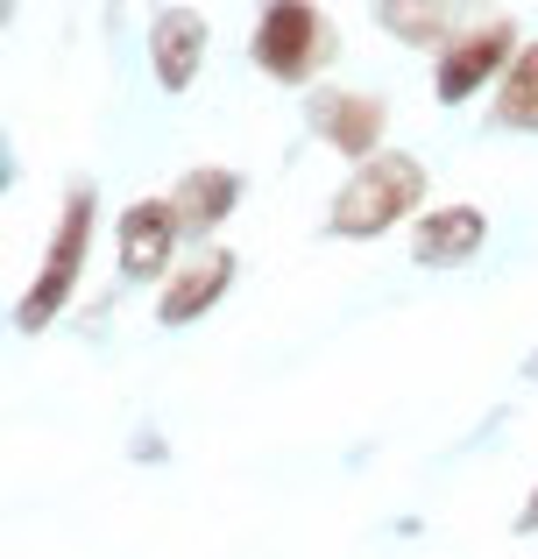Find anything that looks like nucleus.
<instances>
[{
    "label": "nucleus",
    "mask_w": 538,
    "mask_h": 559,
    "mask_svg": "<svg viewBox=\"0 0 538 559\" xmlns=\"http://www.w3.org/2000/svg\"><path fill=\"white\" fill-rule=\"evenodd\" d=\"M227 276H235V255H206V262H192V270H184L178 284L164 290V305H156V312H164V326H184V319H199V312H206V305L227 290Z\"/></svg>",
    "instance_id": "obj_10"
},
{
    "label": "nucleus",
    "mask_w": 538,
    "mask_h": 559,
    "mask_svg": "<svg viewBox=\"0 0 538 559\" xmlns=\"http://www.w3.org/2000/svg\"><path fill=\"white\" fill-rule=\"evenodd\" d=\"M517 532H538V496H531V510H525V518H517Z\"/></svg>",
    "instance_id": "obj_13"
},
{
    "label": "nucleus",
    "mask_w": 538,
    "mask_h": 559,
    "mask_svg": "<svg viewBox=\"0 0 538 559\" xmlns=\"http://www.w3.org/2000/svg\"><path fill=\"white\" fill-rule=\"evenodd\" d=\"M503 121L511 128H538V43L517 50L511 64V85H503Z\"/></svg>",
    "instance_id": "obj_12"
},
{
    "label": "nucleus",
    "mask_w": 538,
    "mask_h": 559,
    "mask_svg": "<svg viewBox=\"0 0 538 559\" xmlns=\"http://www.w3.org/2000/svg\"><path fill=\"white\" fill-rule=\"evenodd\" d=\"M85 219H93V199H71V213H64V227H57V241H50V262H43V276H36V290L22 298V333H36L43 319L57 312V305L71 298V284H79V255H85Z\"/></svg>",
    "instance_id": "obj_3"
},
{
    "label": "nucleus",
    "mask_w": 538,
    "mask_h": 559,
    "mask_svg": "<svg viewBox=\"0 0 538 559\" xmlns=\"http://www.w3.org/2000/svg\"><path fill=\"white\" fill-rule=\"evenodd\" d=\"M235 199H241L235 170H192V178L170 191V213H178V227L206 234V227H220V219H227V205H235Z\"/></svg>",
    "instance_id": "obj_9"
},
{
    "label": "nucleus",
    "mask_w": 538,
    "mask_h": 559,
    "mask_svg": "<svg viewBox=\"0 0 538 559\" xmlns=\"http://www.w3.org/2000/svg\"><path fill=\"white\" fill-rule=\"evenodd\" d=\"M454 14H461V0H383V22L411 43H440L454 28Z\"/></svg>",
    "instance_id": "obj_11"
},
{
    "label": "nucleus",
    "mask_w": 538,
    "mask_h": 559,
    "mask_svg": "<svg viewBox=\"0 0 538 559\" xmlns=\"http://www.w3.org/2000/svg\"><path fill=\"white\" fill-rule=\"evenodd\" d=\"M503 50H511V22H497V28H482V36L454 43V50H446V64H440V99H468L475 85L497 71Z\"/></svg>",
    "instance_id": "obj_8"
},
{
    "label": "nucleus",
    "mask_w": 538,
    "mask_h": 559,
    "mask_svg": "<svg viewBox=\"0 0 538 559\" xmlns=\"http://www.w3.org/2000/svg\"><path fill=\"white\" fill-rule=\"evenodd\" d=\"M170 241H178V213L170 205H128L121 213V270L128 276H164Z\"/></svg>",
    "instance_id": "obj_4"
},
{
    "label": "nucleus",
    "mask_w": 538,
    "mask_h": 559,
    "mask_svg": "<svg viewBox=\"0 0 538 559\" xmlns=\"http://www.w3.org/2000/svg\"><path fill=\"white\" fill-rule=\"evenodd\" d=\"M255 57H263L270 79H312V71L333 57V36L304 0H276L263 14V28H255Z\"/></svg>",
    "instance_id": "obj_2"
},
{
    "label": "nucleus",
    "mask_w": 538,
    "mask_h": 559,
    "mask_svg": "<svg viewBox=\"0 0 538 559\" xmlns=\"http://www.w3.org/2000/svg\"><path fill=\"white\" fill-rule=\"evenodd\" d=\"M199 43H206V22H199L192 8L156 14L150 50H156V79H164L170 93H184V85H192V71H199Z\"/></svg>",
    "instance_id": "obj_5"
},
{
    "label": "nucleus",
    "mask_w": 538,
    "mask_h": 559,
    "mask_svg": "<svg viewBox=\"0 0 538 559\" xmlns=\"http://www.w3.org/2000/svg\"><path fill=\"white\" fill-rule=\"evenodd\" d=\"M418 191H426V170L411 156H375L333 199V234H383L390 219H404L418 205Z\"/></svg>",
    "instance_id": "obj_1"
},
{
    "label": "nucleus",
    "mask_w": 538,
    "mask_h": 559,
    "mask_svg": "<svg viewBox=\"0 0 538 559\" xmlns=\"http://www.w3.org/2000/svg\"><path fill=\"white\" fill-rule=\"evenodd\" d=\"M312 128L326 142H340V150L369 156L375 135H383V107H375V99H347V93H319L312 99Z\"/></svg>",
    "instance_id": "obj_7"
},
{
    "label": "nucleus",
    "mask_w": 538,
    "mask_h": 559,
    "mask_svg": "<svg viewBox=\"0 0 538 559\" xmlns=\"http://www.w3.org/2000/svg\"><path fill=\"white\" fill-rule=\"evenodd\" d=\"M411 248H418V262L446 270V262H461V255H475V248H482V213H475V205L426 213V219H418V234H411Z\"/></svg>",
    "instance_id": "obj_6"
}]
</instances>
